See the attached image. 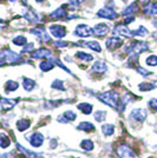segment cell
I'll list each match as a JSON object with an SVG mask.
<instances>
[{"instance_id":"6da1fadb","label":"cell","mask_w":157,"mask_h":158,"mask_svg":"<svg viewBox=\"0 0 157 158\" xmlns=\"http://www.w3.org/2000/svg\"><path fill=\"white\" fill-rule=\"evenodd\" d=\"M98 99L102 100L106 105L113 107V109L119 107L121 98H119V93L116 92V91H106L104 93H100L98 96Z\"/></svg>"},{"instance_id":"7a4b0ae2","label":"cell","mask_w":157,"mask_h":158,"mask_svg":"<svg viewBox=\"0 0 157 158\" xmlns=\"http://www.w3.org/2000/svg\"><path fill=\"white\" fill-rule=\"evenodd\" d=\"M91 34H93L92 32V28L90 26H87L85 24H80L76 27L74 30V35L77 37H82V38H86V37H90Z\"/></svg>"},{"instance_id":"3957f363","label":"cell","mask_w":157,"mask_h":158,"mask_svg":"<svg viewBox=\"0 0 157 158\" xmlns=\"http://www.w3.org/2000/svg\"><path fill=\"white\" fill-rule=\"evenodd\" d=\"M31 33H33L41 43H49V41H50V35L47 34V32L45 31L44 27L38 26V27H36V28H32V30H31Z\"/></svg>"},{"instance_id":"277c9868","label":"cell","mask_w":157,"mask_h":158,"mask_svg":"<svg viewBox=\"0 0 157 158\" xmlns=\"http://www.w3.org/2000/svg\"><path fill=\"white\" fill-rule=\"evenodd\" d=\"M98 17L100 18H105V19H110V20H113L118 18V13H116L113 10H112V7H104V8H100L98 11V13H97Z\"/></svg>"},{"instance_id":"5b68a950","label":"cell","mask_w":157,"mask_h":158,"mask_svg":"<svg viewBox=\"0 0 157 158\" xmlns=\"http://www.w3.org/2000/svg\"><path fill=\"white\" fill-rule=\"evenodd\" d=\"M0 56L5 59V61H8V63H17L18 60H20V54L13 52L12 50H2L0 52Z\"/></svg>"},{"instance_id":"8992f818","label":"cell","mask_w":157,"mask_h":158,"mask_svg":"<svg viewBox=\"0 0 157 158\" xmlns=\"http://www.w3.org/2000/svg\"><path fill=\"white\" fill-rule=\"evenodd\" d=\"M105 45H106V48L109 51H115L123 45V40L118 37H111L105 41Z\"/></svg>"},{"instance_id":"52a82bcc","label":"cell","mask_w":157,"mask_h":158,"mask_svg":"<svg viewBox=\"0 0 157 158\" xmlns=\"http://www.w3.org/2000/svg\"><path fill=\"white\" fill-rule=\"evenodd\" d=\"M117 153L121 158H136L135 152L132 151V149L129 148L128 145H121V146H118Z\"/></svg>"},{"instance_id":"ba28073f","label":"cell","mask_w":157,"mask_h":158,"mask_svg":"<svg viewBox=\"0 0 157 158\" xmlns=\"http://www.w3.org/2000/svg\"><path fill=\"white\" fill-rule=\"evenodd\" d=\"M27 140L31 143L33 148H40L41 145L44 144V136L40 132H34L27 138Z\"/></svg>"},{"instance_id":"9c48e42d","label":"cell","mask_w":157,"mask_h":158,"mask_svg":"<svg viewBox=\"0 0 157 158\" xmlns=\"http://www.w3.org/2000/svg\"><path fill=\"white\" fill-rule=\"evenodd\" d=\"M130 117L136 122L142 123L146 118V111L144 109H134L130 113Z\"/></svg>"},{"instance_id":"30bf717a","label":"cell","mask_w":157,"mask_h":158,"mask_svg":"<svg viewBox=\"0 0 157 158\" xmlns=\"http://www.w3.org/2000/svg\"><path fill=\"white\" fill-rule=\"evenodd\" d=\"M113 33L116 34H121L123 37H126V38H131V37H135L134 34V31L129 30L125 25H117V26L113 28Z\"/></svg>"},{"instance_id":"8fae6325","label":"cell","mask_w":157,"mask_h":158,"mask_svg":"<svg viewBox=\"0 0 157 158\" xmlns=\"http://www.w3.org/2000/svg\"><path fill=\"white\" fill-rule=\"evenodd\" d=\"M50 32L56 38H63L66 35L65 27H63L62 25H51L50 26Z\"/></svg>"},{"instance_id":"7c38bea8","label":"cell","mask_w":157,"mask_h":158,"mask_svg":"<svg viewBox=\"0 0 157 158\" xmlns=\"http://www.w3.org/2000/svg\"><path fill=\"white\" fill-rule=\"evenodd\" d=\"M92 32H93V34H96L98 37H104V35H106L108 33L110 32V28L106 24H97L92 28Z\"/></svg>"},{"instance_id":"4fadbf2b","label":"cell","mask_w":157,"mask_h":158,"mask_svg":"<svg viewBox=\"0 0 157 158\" xmlns=\"http://www.w3.org/2000/svg\"><path fill=\"white\" fill-rule=\"evenodd\" d=\"M17 103H18V100H15V99H8V98H1L0 99L1 107H2V110H5V111L12 110L14 106L17 105Z\"/></svg>"},{"instance_id":"5bb4252c","label":"cell","mask_w":157,"mask_h":158,"mask_svg":"<svg viewBox=\"0 0 157 158\" xmlns=\"http://www.w3.org/2000/svg\"><path fill=\"white\" fill-rule=\"evenodd\" d=\"M76 118H77V114L73 111H71V110H67V111L64 112L63 116H59L58 122H60V123H69V122H73Z\"/></svg>"},{"instance_id":"9a60e30c","label":"cell","mask_w":157,"mask_h":158,"mask_svg":"<svg viewBox=\"0 0 157 158\" xmlns=\"http://www.w3.org/2000/svg\"><path fill=\"white\" fill-rule=\"evenodd\" d=\"M91 70L93 72H97V73H104L108 71V66L105 64L104 61H96L93 65H92Z\"/></svg>"},{"instance_id":"2e32d148","label":"cell","mask_w":157,"mask_h":158,"mask_svg":"<svg viewBox=\"0 0 157 158\" xmlns=\"http://www.w3.org/2000/svg\"><path fill=\"white\" fill-rule=\"evenodd\" d=\"M51 54V51L47 50V48H40L38 51H34L32 52L31 57L34 58V59H41V58H45V57H49Z\"/></svg>"},{"instance_id":"e0dca14e","label":"cell","mask_w":157,"mask_h":158,"mask_svg":"<svg viewBox=\"0 0 157 158\" xmlns=\"http://www.w3.org/2000/svg\"><path fill=\"white\" fill-rule=\"evenodd\" d=\"M83 46H86L89 48H91L92 51H96V52H100L102 51V46L97 40H90V41H85L83 44Z\"/></svg>"},{"instance_id":"ac0fdd59","label":"cell","mask_w":157,"mask_h":158,"mask_svg":"<svg viewBox=\"0 0 157 158\" xmlns=\"http://www.w3.org/2000/svg\"><path fill=\"white\" fill-rule=\"evenodd\" d=\"M67 14V11H66V7L62 6L59 7V8H57L56 11H53L52 13H51V18H53V19H59V18H63L64 15H66Z\"/></svg>"},{"instance_id":"d6986e66","label":"cell","mask_w":157,"mask_h":158,"mask_svg":"<svg viewBox=\"0 0 157 158\" xmlns=\"http://www.w3.org/2000/svg\"><path fill=\"white\" fill-rule=\"evenodd\" d=\"M143 11H144V13H146V14L156 15L157 14V2H155V4H145Z\"/></svg>"},{"instance_id":"ffe728a7","label":"cell","mask_w":157,"mask_h":158,"mask_svg":"<svg viewBox=\"0 0 157 158\" xmlns=\"http://www.w3.org/2000/svg\"><path fill=\"white\" fill-rule=\"evenodd\" d=\"M39 67H40V70H41V71H44V72H47V71L52 70L53 67H54V63H53L52 59L44 60V61H41V63H40Z\"/></svg>"},{"instance_id":"44dd1931","label":"cell","mask_w":157,"mask_h":158,"mask_svg":"<svg viewBox=\"0 0 157 158\" xmlns=\"http://www.w3.org/2000/svg\"><path fill=\"white\" fill-rule=\"evenodd\" d=\"M78 130H82V131L85 132H91L95 130V125L90 123V122H82L78 125Z\"/></svg>"},{"instance_id":"7402d4cb","label":"cell","mask_w":157,"mask_h":158,"mask_svg":"<svg viewBox=\"0 0 157 158\" xmlns=\"http://www.w3.org/2000/svg\"><path fill=\"white\" fill-rule=\"evenodd\" d=\"M24 17H25V19L28 20L30 23H38V17H37V13L33 11V10H30V11H26L25 13H24Z\"/></svg>"},{"instance_id":"603a6c76","label":"cell","mask_w":157,"mask_h":158,"mask_svg":"<svg viewBox=\"0 0 157 158\" xmlns=\"http://www.w3.org/2000/svg\"><path fill=\"white\" fill-rule=\"evenodd\" d=\"M31 125V122L27 120V119H20L17 122V127L19 131H26L27 129Z\"/></svg>"},{"instance_id":"cb8c5ba5","label":"cell","mask_w":157,"mask_h":158,"mask_svg":"<svg viewBox=\"0 0 157 158\" xmlns=\"http://www.w3.org/2000/svg\"><path fill=\"white\" fill-rule=\"evenodd\" d=\"M23 86H24V89H25L26 91L30 92V91H32L33 89H34L36 81L30 78H24V80H23Z\"/></svg>"},{"instance_id":"d4e9b609","label":"cell","mask_w":157,"mask_h":158,"mask_svg":"<svg viewBox=\"0 0 157 158\" xmlns=\"http://www.w3.org/2000/svg\"><path fill=\"white\" fill-rule=\"evenodd\" d=\"M137 10H138L137 2H132L130 6H128L124 11H123V15H130V17H132V14L135 13Z\"/></svg>"},{"instance_id":"484cf974","label":"cell","mask_w":157,"mask_h":158,"mask_svg":"<svg viewBox=\"0 0 157 158\" xmlns=\"http://www.w3.org/2000/svg\"><path fill=\"white\" fill-rule=\"evenodd\" d=\"M19 84L14 80H8L6 84H5V91L6 92H12V91H15L18 89Z\"/></svg>"},{"instance_id":"4316f807","label":"cell","mask_w":157,"mask_h":158,"mask_svg":"<svg viewBox=\"0 0 157 158\" xmlns=\"http://www.w3.org/2000/svg\"><path fill=\"white\" fill-rule=\"evenodd\" d=\"M92 107H93V106H92L91 104H89V103H82V104H78V109L83 112V113H85V114H90V113H91Z\"/></svg>"},{"instance_id":"83f0119b","label":"cell","mask_w":157,"mask_h":158,"mask_svg":"<svg viewBox=\"0 0 157 158\" xmlns=\"http://www.w3.org/2000/svg\"><path fill=\"white\" fill-rule=\"evenodd\" d=\"M11 144V140L10 138L7 137L5 133H0V148H2V149H6L8 148Z\"/></svg>"},{"instance_id":"f1b7e54d","label":"cell","mask_w":157,"mask_h":158,"mask_svg":"<svg viewBox=\"0 0 157 158\" xmlns=\"http://www.w3.org/2000/svg\"><path fill=\"white\" fill-rule=\"evenodd\" d=\"M102 132L104 133L105 136H111L113 135V132H115V126L112 125V124H105V125L102 126Z\"/></svg>"},{"instance_id":"f546056e","label":"cell","mask_w":157,"mask_h":158,"mask_svg":"<svg viewBox=\"0 0 157 158\" xmlns=\"http://www.w3.org/2000/svg\"><path fill=\"white\" fill-rule=\"evenodd\" d=\"M156 87V84H154V83H141L139 85H138V89L141 90V91H151V90H154Z\"/></svg>"},{"instance_id":"4dcf8cb0","label":"cell","mask_w":157,"mask_h":158,"mask_svg":"<svg viewBox=\"0 0 157 158\" xmlns=\"http://www.w3.org/2000/svg\"><path fill=\"white\" fill-rule=\"evenodd\" d=\"M80 146H82V149L85 150V151H91L92 149H93V143L91 142V139H84V140L80 143Z\"/></svg>"},{"instance_id":"1f68e13d","label":"cell","mask_w":157,"mask_h":158,"mask_svg":"<svg viewBox=\"0 0 157 158\" xmlns=\"http://www.w3.org/2000/svg\"><path fill=\"white\" fill-rule=\"evenodd\" d=\"M27 39L24 37V35H18L13 39V44L17 45V46H23V45H26Z\"/></svg>"},{"instance_id":"d6a6232c","label":"cell","mask_w":157,"mask_h":158,"mask_svg":"<svg viewBox=\"0 0 157 158\" xmlns=\"http://www.w3.org/2000/svg\"><path fill=\"white\" fill-rule=\"evenodd\" d=\"M76 57L79 58V59L84 60V61H91L93 59V57H92L91 54H87V53H84V52H77L76 53Z\"/></svg>"},{"instance_id":"836d02e7","label":"cell","mask_w":157,"mask_h":158,"mask_svg":"<svg viewBox=\"0 0 157 158\" xmlns=\"http://www.w3.org/2000/svg\"><path fill=\"white\" fill-rule=\"evenodd\" d=\"M51 86H52V89H56V90H59V91H64V90H65L63 81L59 80V79H56V80L52 83V85Z\"/></svg>"},{"instance_id":"e575fe53","label":"cell","mask_w":157,"mask_h":158,"mask_svg":"<svg viewBox=\"0 0 157 158\" xmlns=\"http://www.w3.org/2000/svg\"><path fill=\"white\" fill-rule=\"evenodd\" d=\"M95 119L97 120V122H104L105 119H106V112L105 111H97L95 113Z\"/></svg>"},{"instance_id":"d590c367","label":"cell","mask_w":157,"mask_h":158,"mask_svg":"<svg viewBox=\"0 0 157 158\" xmlns=\"http://www.w3.org/2000/svg\"><path fill=\"white\" fill-rule=\"evenodd\" d=\"M145 63H146V65L149 66H157V56H149L146 60H145Z\"/></svg>"},{"instance_id":"8d00e7d4","label":"cell","mask_w":157,"mask_h":158,"mask_svg":"<svg viewBox=\"0 0 157 158\" xmlns=\"http://www.w3.org/2000/svg\"><path fill=\"white\" fill-rule=\"evenodd\" d=\"M148 105L152 111H157V98H152L148 102Z\"/></svg>"},{"instance_id":"74e56055","label":"cell","mask_w":157,"mask_h":158,"mask_svg":"<svg viewBox=\"0 0 157 158\" xmlns=\"http://www.w3.org/2000/svg\"><path fill=\"white\" fill-rule=\"evenodd\" d=\"M33 48H34V44H33V43H30V44H27V45L24 46V48H23V51H21V52L23 53L31 52V51H33Z\"/></svg>"},{"instance_id":"f35d334b","label":"cell","mask_w":157,"mask_h":158,"mask_svg":"<svg viewBox=\"0 0 157 158\" xmlns=\"http://www.w3.org/2000/svg\"><path fill=\"white\" fill-rule=\"evenodd\" d=\"M137 72L139 73V74H142V76H149V74H151V72H149L148 70H145V69L141 67V66L137 67Z\"/></svg>"},{"instance_id":"ab89813d","label":"cell","mask_w":157,"mask_h":158,"mask_svg":"<svg viewBox=\"0 0 157 158\" xmlns=\"http://www.w3.org/2000/svg\"><path fill=\"white\" fill-rule=\"evenodd\" d=\"M54 46H56V47H66V46H67V41L57 40V41H54Z\"/></svg>"},{"instance_id":"60d3db41","label":"cell","mask_w":157,"mask_h":158,"mask_svg":"<svg viewBox=\"0 0 157 158\" xmlns=\"http://www.w3.org/2000/svg\"><path fill=\"white\" fill-rule=\"evenodd\" d=\"M14 156V152H7V153H4V155H0V158H13Z\"/></svg>"},{"instance_id":"b9f144b4","label":"cell","mask_w":157,"mask_h":158,"mask_svg":"<svg viewBox=\"0 0 157 158\" xmlns=\"http://www.w3.org/2000/svg\"><path fill=\"white\" fill-rule=\"evenodd\" d=\"M134 20H135V17H129V18H125V20H124L125 25L131 24V21H134Z\"/></svg>"},{"instance_id":"7bdbcfd3","label":"cell","mask_w":157,"mask_h":158,"mask_svg":"<svg viewBox=\"0 0 157 158\" xmlns=\"http://www.w3.org/2000/svg\"><path fill=\"white\" fill-rule=\"evenodd\" d=\"M152 25H154V26H155V27H157V20H155V21L152 23Z\"/></svg>"},{"instance_id":"ee69618b","label":"cell","mask_w":157,"mask_h":158,"mask_svg":"<svg viewBox=\"0 0 157 158\" xmlns=\"http://www.w3.org/2000/svg\"><path fill=\"white\" fill-rule=\"evenodd\" d=\"M143 1H145V4H148V1H149V0H143Z\"/></svg>"},{"instance_id":"f6af8a7d","label":"cell","mask_w":157,"mask_h":158,"mask_svg":"<svg viewBox=\"0 0 157 158\" xmlns=\"http://www.w3.org/2000/svg\"><path fill=\"white\" fill-rule=\"evenodd\" d=\"M36 1H38V2H40V1H43V0H36Z\"/></svg>"},{"instance_id":"bcb514c9","label":"cell","mask_w":157,"mask_h":158,"mask_svg":"<svg viewBox=\"0 0 157 158\" xmlns=\"http://www.w3.org/2000/svg\"><path fill=\"white\" fill-rule=\"evenodd\" d=\"M77 158H79V157H77Z\"/></svg>"}]
</instances>
